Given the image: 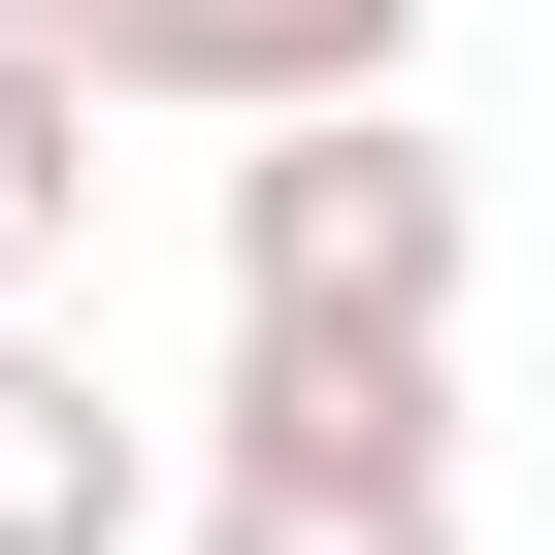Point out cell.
Returning <instances> with one entry per match:
<instances>
[{
  "instance_id": "1",
  "label": "cell",
  "mask_w": 555,
  "mask_h": 555,
  "mask_svg": "<svg viewBox=\"0 0 555 555\" xmlns=\"http://www.w3.org/2000/svg\"><path fill=\"white\" fill-rule=\"evenodd\" d=\"M457 295H490V196L425 164V99L229 131V327H295V360H457Z\"/></svg>"
},
{
  "instance_id": "2",
  "label": "cell",
  "mask_w": 555,
  "mask_h": 555,
  "mask_svg": "<svg viewBox=\"0 0 555 555\" xmlns=\"http://www.w3.org/2000/svg\"><path fill=\"white\" fill-rule=\"evenodd\" d=\"M66 99H196V131H327L425 66V0H0Z\"/></svg>"
},
{
  "instance_id": "3",
  "label": "cell",
  "mask_w": 555,
  "mask_h": 555,
  "mask_svg": "<svg viewBox=\"0 0 555 555\" xmlns=\"http://www.w3.org/2000/svg\"><path fill=\"white\" fill-rule=\"evenodd\" d=\"M164 425L99 392V327H0V555H164Z\"/></svg>"
},
{
  "instance_id": "4",
  "label": "cell",
  "mask_w": 555,
  "mask_h": 555,
  "mask_svg": "<svg viewBox=\"0 0 555 555\" xmlns=\"http://www.w3.org/2000/svg\"><path fill=\"white\" fill-rule=\"evenodd\" d=\"M164 555H457V457H196Z\"/></svg>"
},
{
  "instance_id": "5",
  "label": "cell",
  "mask_w": 555,
  "mask_h": 555,
  "mask_svg": "<svg viewBox=\"0 0 555 555\" xmlns=\"http://www.w3.org/2000/svg\"><path fill=\"white\" fill-rule=\"evenodd\" d=\"M66 261H99V99L0 34V327H66Z\"/></svg>"
}]
</instances>
